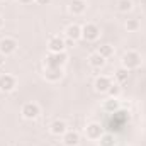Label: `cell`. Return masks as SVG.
Masks as SVG:
<instances>
[{
	"label": "cell",
	"mask_w": 146,
	"mask_h": 146,
	"mask_svg": "<svg viewBox=\"0 0 146 146\" xmlns=\"http://www.w3.org/2000/svg\"><path fill=\"white\" fill-rule=\"evenodd\" d=\"M122 68H126V70H136V68H139L141 66V63H143V60H141V54L138 53V51H127V53H124V56H122Z\"/></svg>",
	"instance_id": "cell-1"
},
{
	"label": "cell",
	"mask_w": 146,
	"mask_h": 146,
	"mask_svg": "<svg viewBox=\"0 0 146 146\" xmlns=\"http://www.w3.org/2000/svg\"><path fill=\"white\" fill-rule=\"evenodd\" d=\"M66 60H68V54L65 51L63 53H49L44 58V66L46 68H63Z\"/></svg>",
	"instance_id": "cell-2"
},
{
	"label": "cell",
	"mask_w": 146,
	"mask_h": 146,
	"mask_svg": "<svg viewBox=\"0 0 146 146\" xmlns=\"http://www.w3.org/2000/svg\"><path fill=\"white\" fill-rule=\"evenodd\" d=\"M100 37V29L97 24L94 22H87L85 26H82V39H85L87 42H94Z\"/></svg>",
	"instance_id": "cell-3"
},
{
	"label": "cell",
	"mask_w": 146,
	"mask_h": 146,
	"mask_svg": "<svg viewBox=\"0 0 146 146\" xmlns=\"http://www.w3.org/2000/svg\"><path fill=\"white\" fill-rule=\"evenodd\" d=\"M129 119V112H124V110H117V112H114V117L110 119L109 122V133H117L122 126H124V122Z\"/></svg>",
	"instance_id": "cell-4"
},
{
	"label": "cell",
	"mask_w": 146,
	"mask_h": 146,
	"mask_svg": "<svg viewBox=\"0 0 146 146\" xmlns=\"http://www.w3.org/2000/svg\"><path fill=\"white\" fill-rule=\"evenodd\" d=\"M104 133H106V131H104V127H102L100 122H90V124L85 126V136H87V139H90V141H95V143H97Z\"/></svg>",
	"instance_id": "cell-5"
},
{
	"label": "cell",
	"mask_w": 146,
	"mask_h": 146,
	"mask_svg": "<svg viewBox=\"0 0 146 146\" xmlns=\"http://www.w3.org/2000/svg\"><path fill=\"white\" fill-rule=\"evenodd\" d=\"M17 87V78L10 73H2L0 75V92L3 94H10L14 92Z\"/></svg>",
	"instance_id": "cell-6"
},
{
	"label": "cell",
	"mask_w": 146,
	"mask_h": 146,
	"mask_svg": "<svg viewBox=\"0 0 146 146\" xmlns=\"http://www.w3.org/2000/svg\"><path fill=\"white\" fill-rule=\"evenodd\" d=\"M21 114H22L24 119L33 121V119H37V117H39L41 109H39V106H37L36 102H26V104L22 106V109H21Z\"/></svg>",
	"instance_id": "cell-7"
},
{
	"label": "cell",
	"mask_w": 146,
	"mask_h": 146,
	"mask_svg": "<svg viewBox=\"0 0 146 146\" xmlns=\"http://www.w3.org/2000/svg\"><path fill=\"white\" fill-rule=\"evenodd\" d=\"M15 49H17V41H15L14 37L5 36V37L0 39V53H2V54L9 56V54L15 53Z\"/></svg>",
	"instance_id": "cell-8"
},
{
	"label": "cell",
	"mask_w": 146,
	"mask_h": 146,
	"mask_svg": "<svg viewBox=\"0 0 146 146\" xmlns=\"http://www.w3.org/2000/svg\"><path fill=\"white\" fill-rule=\"evenodd\" d=\"M65 49H66V42L60 36H51L48 39V51L49 53H63Z\"/></svg>",
	"instance_id": "cell-9"
},
{
	"label": "cell",
	"mask_w": 146,
	"mask_h": 146,
	"mask_svg": "<svg viewBox=\"0 0 146 146\" xmlns=\"http://www.w3.org/2000/svg\"><path fill=\"white\" fill-rule=\"evenodd\" d=\"M110 85H112V80H110V76H107V75H100V76H97L95 82H94V88H95V92H99V94H107L109 88H110Z\"/></svg>",
	"instance_id": "cell-10"
},
{
	"label": "cell",
	"mask_w": 146,
	"mask_h": 146,
	"mask_svg": "<svg viewBox=\"0 0 146 146\" xmlns=\"http://www.w3.org/2000/svg\"><path fill=\"white\" fill-rule=\"evenodd\" d=\"M68 131V127H66V122L65 121H61V119H56V121H53L51 122V126H49V133L53 134V136H63L65 133Z\"/></svg>",
	"instance_id": "cell-11"
},
{
	"label": "cell",
	"mask_w": 146,
	"mask_h": 146,
	"mask_svg": "<svg viewBox=\"0 0 146 146\" xmlns=\"http://www.w3.org/2000/svg\"><path fill=\"white\" fill-rule=\"evenodd\" d=\"M65 36H66V39H72L73 42H76L78 39H82V26H78V24H70V26H66Z\"/></svg>",
	"instance_id": "cell-12"
},
{
	"label": "cell",
	"mask_w": 146,
	"mask_h": 146,
	"mask_svg": "<svg viewBox=\"0 0 146 146\" xmlns=\"http://www.w3.org/2000/svg\"><path fill=\"white\" fill-rule=\"evenodd\" d=\"M61 141H63L65 146H78V143H80V134H78L76 131L68 129V131L61 136Z\"/></svg>",
	"instance_id": "cell-13"
},
{
	"label": "cell",
	"mask_w": 146,
	"mask_h": 146,
	"mask_svg": "<svg viewBox=\"0 0 146 146\" xmlns=\"http://www.w3.org/2000/svg\"><path fill=\"white\" fill-rule=\"evenodd\" d=\"M44 78L48 82H60L63 78V68H46L44 70Z\"/></svg>",
	"instance_id": "cell-14"
},
{
	"label": "cell",
	"mask_w": 146,
	"mask_h": 146,
	"mask_svg": "<svg viewBox=\"0 0 146 146\" xmlns=\"http://www.w3.org/2000/svg\"><path fill=\"white\" fill-rule=\"evenodd\" d=\"M68 10L72 12L73 15H82V14L87 10V2H85V0H72Z\"/></svg>",
	"instance_id": "cell-15"
},
{
	"label": "cell",
	"mask_w": 146,
	"mask_h": 146,
	"mask_svg": "<svg viewBox=\"0 0 146 146\" xmlns=\"http://www.w3.org/2000/svg\"><path fill=\"white\" fill-rule=\"evenodd\" d=\"M88 65H90L92 68H95V70H100V68H104V65H106V58L100 56V54L95 51V53H92V54L88 56Z\"/></svg>",
	"instance_id": "cell-16"
},
{
	"label": "cell",
	"mask_w": 146,
	"mask_h": 146,
	"mask_svg": "<svg viewBox=\"0 0 146 146\" xmlns=\"http://www.w3.org/2000/svg\"><path fill=\"white\" fill-rule=\"evenodd\" d=\"M97 145L99 146H115V136H114V133L106 131V133L100 136V139L97 141Z\"/></svg>",
	"instance_id": "cell-17"
},
{
	"label": "cell",
	"mask_w": 146,
	"mask_h": 146,
	"mask_svg": "<svg viewBox=\"0 0 146 146\" xmlns=\"http://www.w3.org/2000/svg\"><path fill=\"white\" fill-rule=\"evenodd\" d=\"M102 110H106V112H109V114H114V112H117L119 110V100L117 99H107V100H104V104H102Z\"/></svg>",
	"instance_id": "cell-18"
},
{
	"label": "cell",
	"mask_w": 146,
	"mask_h": 146,
	"mask_svg": "<svg viewBox=\"0 0 146 146\" xmlns=\"http://www.w3.org/2000/svg\"><path fill=\"white\" fill-rule=\"evenodd\" d=\"M114 78H115V83H119V85H124L127 80H129V70H126V68H119L117 72L114 73Z\"/></svg>",
	"instance_id": "cell-19"
},
{
	"label": "cell",
	"mask_w": 146,
	"mask_h": 146,
	"mask_svg": "<svg viewBox=\"0 0 146 146\" xmlns=\"http://www.w3.org/2000/svg\"><path fill=\"white\" fill-rule=\"evenodd\" d=\"M115 9L122 14H127L131 9H133V2L131 0H117L115 2Z\"/></svg>",
	"instance_id": "cell-20"
},
{
	"label": "cell",
	"mask_w": 146,
	"mask_h": 146,
	"mask_svg": "<svg viewBox=\"0 0 146 146\" xmlns=\"http://www.w3.org/2000/svg\"><path fill=\"white\" fill-rule=\"evenodd\" d=\"M97 53L107 60V58H110V56H114V46H110V44H102V46H99Z\"/></svg>",
	"instance_id": "cell-21"
},
{
	"label": "cell",
	"mask_w": 146,
	"mask_h": 146,
	"mask_svg": "<svg viewBox=\"0 0 146 146\" xmlns=\"http://www.w3.org/2000/svg\"><path fill=\"white\" fill-rule=\"evenodd\" d=\"M121 92H122L121 85H119V83H112V85H110V88H109V92H107V95H109L110 99H119Z\"/></svg>",
	"instance_id": "cell-22"
},
{
	"label": "cell",
	"mask_w": 146,
	"mask_h": 146,
	"mask_svg": "<svg viewBox=\"0 0 146 146\" xmlns=\"http://www.w3.org/2000/svg\"><path fill=\"white\" fill-rule=\"evenodd\" d=\"M126 29H127L129 33H136V31L139 29V21H138V19H127V21H126Z\"/></svg>",
	"instance_id": "cell-23"
},
{
	"label": "cell",
	"mask_w": 146,
	"mask_h": 146,
	"mask_svg": "<svg viewBox=\"0 0 146 146\" xmlns=\"http://www.w3.org/2000/svg\"><path fill=\"white\" fill-rule=\"evenodd\" d=\"M34 2H36L37 5H49L53 0H34Z\"/></svg>",
	"instance_id": "cell-24"
},
{
	"label": "cell",
	"mask_w": 146,
	"mask_h": 146,
	"mask_svg": "<svg viewBox=\"0 0 146 146\" xmlns=\"http://www.w3.org/2000/svg\"><path fill=\"white\" fill-rule=\"evenodd\" d=\"M5 58H7V56H5V54H2V53H0V68H2V66H3V65H5Z\"/></svg>",
	"instance_id": "cell-25"
},
{
	"label": "cell",
	"mask_w": 146,
	"mask_h": 146,
	"mask_svg": "<svg viewBox=\"0 0 146 146\" xmlns=\"http://www.w3.org/2000/svg\"><path fill=\"white\" fill-rule=\"evenodd\" d=\"M19 2H21V3H24V5H27V3H31L33 0H19Z\"/></svg>",
	"instance_id": "cell-26"
},
{
	"label": "cell",
	"mask_w": 146,
	"mask_h": 146,
	"mask_svg": "<svg viewBox=\"0 0 146 146\" xmlns=\"http://www.w3.org/2000/svg\"><path fill=\"white\" fill-rule=\"evenodd\" d=\"M3 26H5V21H3V17H0V29H2Z\"/></svg>",
	"instance_id": "cell-27"
}]
</instances>
